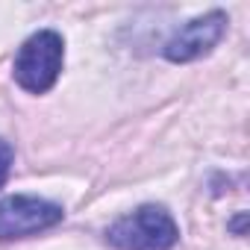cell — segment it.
Wrapping results in <instances>:
<instances>
[{
  "instance_id": "obj_2",
  "label": "cell",
  "mask_w": 250,
  "mask_h": 250,
  "mask_svg": "<svg viewBox=\"0 0 250 250\" xmlns=\"http://www.w3.org/2000/svg\"><path fill=\"white\" fill-rule=\"evenodd\" d=\"M62 65H65V39L56 30H39L21 44L12 74L24 91L44 94L56 85Z\"/></svg>"
},
{
  "instance_id": "obj_4",
  "label": "cell",
  "mask_w": 250,
  "mask_h": 250,
  "mask_svg": "<svg viewBox=\"0 0 250 250\" xmlns=\"http://www.w3.org/2000/svg\"><path fill=\"white\" fill-rule=\"evenodd\" d=\"M227 24H229V18H227V12H221V9H212V12L200 15V18H191L188 24H183V27L165 42L162 56H165L168 62H177V65L194 62V59H200V56H206V53L215 50V44H218V42L224 39V33H227Z\"/></svg>"
},
{
  "instance_id": "obj_1",
  "label": "cell",
  "mask_w": 250,
  "mask_h": 250,
  "mask_svg": "<svg viewBox=\"0 0 250 250\" xmlns=\"http://www.w3.org/2000/svg\"><path fill=\"white\" fill-rule=\"evenodd\" d=\"M106 241L118 250H171L180 241V227L165 206L145 203L118 218L106 229Z\"/></svg>"
},
{
  "instance_id": "obj_3",
  "label": "cell",
  "mask_w": 250,
  "mask_h": 250,
  "mask_svg": "<svg viewBox=\"0 0 250 250\" xmlns=\"http://www.w3.org/2000/svg\"><path fill=\"white\" fill-rule=\"evenodd\" d=\"M65 209L53 200L33 194H12L0 200V241L30 238L62 224Z\"/></svg>"
},
{
  "instance_id": "obj_6",
  "label": "cell",
  "mask_w": 250,
  "mask_h": 250,
  "mask_svg": "<svg viewBox=\"0 0 250 250\" xmlns=\"http://www.w3.org/2000/svg\"><path fill=\"white\" fill-rule=\"evenodd\" d=\"M244 221H247V215L241 212L235 221H232V229H235V235H244Z\"/></svg>"
},
{
  "instance_id": "obj_5",
  "label": "cell",
  "mask_w": 250,
  "mask_h": 250,
  "mask_svg": "<svg viewBox=\"0 0 250 250\" xmlns=\"http://www.w3.org/2000/svg\"><path fill=\"white\" fill-rule=\"evenodd\" d=\"M12 162H15V150L6 139H0V188L6 186L9 180V171H12Z\"/></svg>"
}]
</instances>
